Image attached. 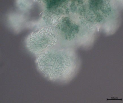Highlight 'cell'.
<instances>
[{"mask_svg": "<svg viewBox=\"0 0 123 103\" xmlns=\"http://www.w3.org/2000/svg\"><path fill=\"white\" fill-rule=\"evenodd\" d=\"M64 54L54 48L38 55L36 64L38 70L51 81L58 82L66 79L74 70L65 60Z\"/></svg>", "mask_w": 123, "mask_h": 103, "instance_id": "6da1fadb", "label": "cell"}, {"mask_svg": "<svg viewBox=\"0 0 123 103\" xmlns=\"http://www.w3.org/2000/svg\"><path fill=\"white\" fill-rule=\"evenodd\" d=\"M55 28L44 27L34 31L26 40L28 49L37 55L55 48L57 42V34Z\"/></svg>", "mask_w": 123, "mask_h": 103, "instance_id": "7a4b0ae2", "label": "cell"}, {"mask_svg": "<svg viewBox=\"0 0 123 103\" xmlns=\"http://www.w3.org/2000/svg\"><path fill=\"white\" fill-rule=\"evenodd\" d=\"M105 1H90L87 5L83 7L84 9L81 7L82 9L86 11L87 14H89V16H95V20H102L105 16L109 13L111 8L109 4Z\"/></svg>", "mask_w": 123, "mask_h": 103, "instance_id": "3957f363", "label": "cell"}, {"mask_svg": "<svg viewBox=\"0 0 123 103\" xmlns=\"http://www.w3.org/2000/svg\"><path fill=\"white\" fill-rule=\"evenodd\" d=\"M60 29L67 41H71L76 38L79 33V25L68 17L62 19L60 24Z\"/></svg>", "mask_w": 123, "mask_h": 103, "instance_id": "277c9868", "label": "cell"}]
</instances>
